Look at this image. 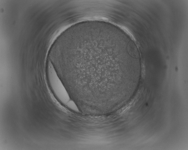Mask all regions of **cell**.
I'll return each mask as SVG.
<instances>
[{
    "label": "cell",
    "instance_id": "obj_2",
    "mask_svg": "<svg viewBox=\"0 0 188 150\" xmlns=\"http://www.w3.org/2000/svg\"><path fill=\"white\" fill-rule=\"evenodd\" d=\"M47 75L50 86L55 95L59 101L66 105L72 99L50 61L48 64Z\"/></svg>",
    "mask_w": 188,
    "mask_h": 150
},
{
    "label": "cell",
    "instance_id": "obj_1",
    "mask_svg": "<svg viewBox=\"0 0 188 150\" xmlns=\"http://www.w3.org/2000/svg\"><path fill=\"white\" fill-rule=\"evenodd\" d=\"M102 39L84 37L72 46L66 74L69 85L96 92L112 85L108 47Z\"/></svg>",
    "mask_w": 188,
    "mask_h": 150
}]
</instances>
